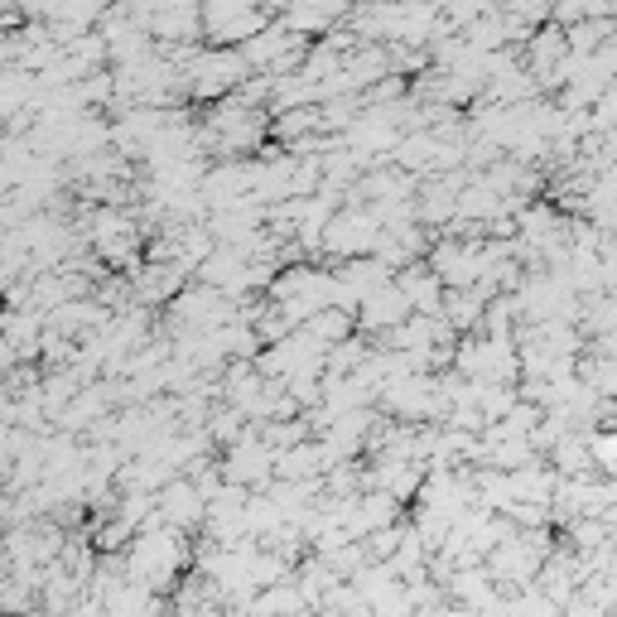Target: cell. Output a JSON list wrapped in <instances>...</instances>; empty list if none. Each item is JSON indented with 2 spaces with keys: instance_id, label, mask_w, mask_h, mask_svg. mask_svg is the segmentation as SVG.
Returning a JSON list of instances; mask_svg holds the SVG:
<instances>
[{
  "instance_id": "cell-1",
  "label": "cell",
  "mask_w": 617,
  "mask_h": 617,
  "mask_svg": "<svg viewBox=\"0 0 617 617\" xmlns=\"http://www.w3.org/2000/svg\"><path fill=\"white\" fill-rule=\"evenodd\" d=\"M555 458H560L564 473H574V468H584V463H589V449H584V444H574V439H564L560 449H555Z\"/></svg>"
}]
</instances>
